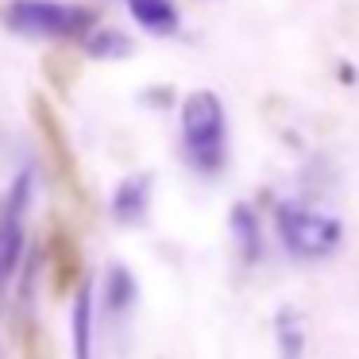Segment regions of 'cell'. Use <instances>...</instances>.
<instances>
[{
	"instance_id": "cell-1",
	"label": "cell",
	"mask_w": 359,
	"mask_h": 359,
	"mask_svg": "<svg viewBox=\"0 0 359 359\" xmlns=\"http://www.w3.org/2000/svg\"><path fill=\"white\" fill-rule=\"evenodd\" d=\"M182 143L194 170L217 174L228 158V116L212 89H194L182 101Z\"/></svg>"
},
{
	"instance_id": "cell-2",
	"label": "cell",
	"mask_w": 359,
	"mask_h": 359,
	"mask_svg": "<svg viewBox=\"0 0 359 359\" xmlns=\"http://www.w3.org/2000/svg\"><path fill=\"white\" fill-rule=\"evenodd\" d=\"M274 228H278L282 248L294 259H328L344 240V224L336 217H325L317 209H305L297 201H282L274 209Z\"/></svg>"
},
{
	"instance_id": "cell-3",
	"label": "cell",
	"mask_w": 359,
	"mask_h": 359,
	"mask_svg": "<svg viewBox=\"0 0 359 359\" xmlns=\"http://www.w3.org/2000/svg\"><path fill=\"white\" fill-rule=\"evenodd\" d=\"M4 24L20 35L70 39V35H89L93 12L81 4H62V0H12L4 8Z\"/></svg>"
},
{
	"instance_id": "cell-4",
	"label": "cell",
	"mask_w": 359,
	"mask_h": 359,
	"mask_svg": "<svg viewBox=\"0 0 359 359\" xmlns=\"http://www.w3.org/2000/svg\"><path fill=\"white\" fill-rule=\"evenodd\" d=\"M32 189H35V174L20 170L4 205H0V294L16 278V266L24 259V217L27 205H32Z\"/></svg>"
},
{
	"instance_id": "cell-5",
	"label": "cell",
	"mask_w": 359,
	"mask_h": 359,
	"mask_svg": "<svg viewBox=\"0 0 359 359\" xmlns=\"http://www.w3.org/2000/svg\"><path fill=\"white\" fill-rule=\"evenodd\" d=\"M151 174H132V178H124L116 186V194H112V217L120 220V224H140L143 217H147L151 209Z\"/></svg>"
},
{
	"instance_id": "cell-6",
	"label": "cell",
	"mask_w": 359,
	"mask_h": 359,
	"mask_svg": "<svg viewBox=\"0 0 359 359\" xmlns=\"http://www.w3.org/2000/svg\"><path fill=\"white\" fill-rule=\"evenodd\" d=\"M74 359H93V282L78 278V294H74Z\"/></svg>"
},
{
	"instance_id": "cell-7",
	"label": "cell",
	"mask_w": 359,
	"mask_h": 359,
	"mask_svg": "<svg viewBox=\"0 0 359 359\" xmlns=\"http://www.w3.org/2000/svg\"><path fill=\"white\" fill-rule=\"evenodd\" d=\"M132 20L151 35H174L182 24L178 8H174V0H124Z\"/></svg>"
},
{
	"instance_id": "cell-8",
	"label": "cell",
	"mask_w": 359,
	"mask_h": 359,
	"mask_svg": "<svg viewBox=\"0 0 359 359\" xmlns=\"http://www.w3.org/2000/svg\"><path fill=\"white\" fill-rule=\"evenodd\" d=\"M274 348H278V359L305 355V320L294 305H282L278 317H274Z\"/></svg>"
},
{
	"instance_id": "cell-9",
	"label": "cell",
	"mask_w": 359,
	"mask_h": 359,
	"mask_svg": "<svg viewBox=\"0 0 359 359\" xmlns=\"http://www.w3.org/2000/svg\"><path fill=\"white\" fill-rule=\"evenodd\" d=\"M232 236H236V243H240V255L248 259V263H255V259L263 255V232H259V217H255V209H251L248 201H236V205H232Z\"/></svg>"
},
{
	"instance_id": "cell-10",
	"label": "cell",
	"mask_w": 359,
	"mask_h": 359,
	"mask_svg": "<svg viewBox=\"0 0 359 359\" xmlns=\"http://www.w3.org/2000/svg\"><path fill=\"white\" fill-rule=\"evenodd\" d=\"M35 120H39V128H43V135H47V143H50V151H55V158H58V166H62V174L66 178H74V158H70V143H66V135H62V124H58V116L50 112V104L43 101V97H35Z\"/></svg>"
},
{
	"instance_id": "cell-11",
	"label": "cell",
	"mask_w": 359,
	"mask_h": 359,
	"mask_svg": "<svg viewBox=\"0 0 359 359\" xmlns=\"http://www.w3.org/2000/svg\"><path fill=\"white\" fill-rule=\"evenodd\" d=\"M135 305V278L124 263H112L104 274V309L112 313H128Z\"/></svg>"
},
{
	"instance_id": "cell-12",
	"label": "cell",
	"mask_w": 359,
	"mask_h": 359,
	"mask_svg": "<svg viewBox=\"0 0 359 359\" xmlns=\"http://www.w3.org/2000/svg\"><path fill=\"white\" fill-rule=\"evenodd\" d=\"M86 55L89 58H101V62H116V58L132 55V39L116 27H97V32L86 35Z\"/></svg>"
},
{
	"instance_id": "cell-13",
	"label": "cell",
	"mask_w": 359,
	"mask_h": 359,
	"mask_svg": "<svg viewBox=\"0 0 359 359\" xmlns=\"http://www.w3.org/2000/svg\"><path fill=\"white\" fill-rule=\"evenodd\" d=\"M50 255H55V286L66 290L74 278H81L78 274V248H74V240L66 232H55V240H50Z\"/></svg>"
}]
</instances>
